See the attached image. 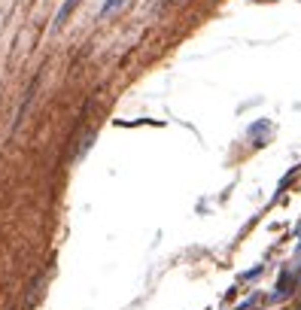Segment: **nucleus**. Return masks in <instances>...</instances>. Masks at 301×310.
<instances>
[{"instance_id":"7ed1b4c3","label":"nucleus","mask_w":301,"mask_h":310,"mask_svg":"<svg viewBox=\"0 0 301 310\" xmlns=\"http://www.w3.org/2000/svg\"><path fill=\"white\" fill-rule=\"evenodd\" d=\"M161 3H164V0H155V6H161Z\"/></svg>"},{"instance_id":"f03ea898","label":"nucleus","mask_w":301,"mask_h":310,"mask_svg":"<svg viewBox=\"0 0 301 310\" xmlns=\"http://www.w3.org/2000/svg\"><path fill=\"white\" fill-rule=\"evenodd\" d=\"M122 3H125V0H107V3H104V9H101V15H110V12H113V9H119Z\"/></svg>"},{"instance_id":"f257e3e1","label":"nucleus","mask_w":301,"mask_h":310,"mask_svg":"<svg viewBox=\"0 0 301 310\" xmlns=\"http://www.w3.org/2000/svg\"><path fill=\"white\" fill-rule=\"evenodd\" d=\"M76 3H79V0H64V6L58 9V18H55V24H64V18L70 15V9H73Z\"/></svg>"}]
</instances>
